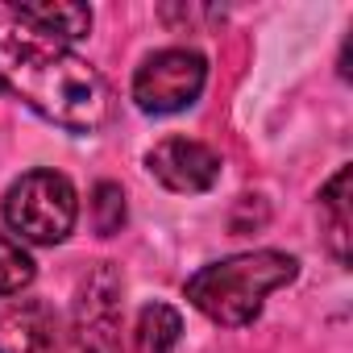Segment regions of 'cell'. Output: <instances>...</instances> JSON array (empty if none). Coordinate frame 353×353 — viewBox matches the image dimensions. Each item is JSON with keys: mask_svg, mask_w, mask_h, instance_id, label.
<instances>
[{"mask_svg": "<svg viewBox=\"0 0 353 353\" xmlns=\"http://www.w3.org/2000/svg\"><path fill=\"white\" fill-rule=\"evenodd\" d=\"M208 83V59L200 50L188 46H170L150 54L137 75H133V100L141 112L150 117H170V112H183L200 100Z\"/></svg>", "mask_w": 353, "mask_h": 353, "instance_id": "cell-4", "label": "cell"}, {"mask_svg": "<svg viewBox=\"0 0 353 353\" xmlns=\"http://www.w3.org/2000/svg\"><path fill=\"white\" fill-rule=\"evenodd\" d=\"M320 216H324L328 250L345 266L349 262V229H353V216H349V166H341L328 179V188L320 192Z\"/></svg>", "mask_w": 353, "mask_h": 353, "instance_id": "cell-9", "label": "cell"}, {"mask_svg": "<svg viewBox=\"0 0 353 353\" xmlns=\"http://www.w3.org/2000/svg\"><path fill=\"white\" fill-rule=\"evenodd\" d=\"M75 221H79V196L59 170H30L5 192V225L17 233V241L59 245L71 237Z\"/></svg>", "mask_w": 353, "mask_h": 353, "instance_id": "cell-3", "label": "cell"}, {"mask_svg": "<svg viewBox=\"0 0 353 353\" xmlns=\"http://www.w3.org/2000/svg\"><path fill=\"white\" fill-rule=\"evenodd\" d=\"M13 21L54 42H79L92 30V9L75 0H38V5H13Z\"/></svg>", "mask_w": 353, "mask_h": 353, "instance_id": "cell-8", "label": "cell"}, {"mask_svg": "<svg viewBox=\"0 0 353 353\" xmlns=\"http://www.w3.org/2000/svg\"><path fill=\"white\" fill-rule=\"evenodd\" d=\"M63 324L46 299L0 303V353H59Z\"/></svg>", "mask_w": 353, "mask_h": 353, "instance_id": "cell-7", "label": "cell"}, {"mask_svg": "<svg viewBox=\"0 0 353 353\" xmlns=\"http://www.w3.org/2000/svg\"><path fill=\"white\" fill-rule=\"evenodd\" d=\"M30 283H34V258L26 254V245L17 237L0 233V299L26 291Z\"/></svg>", "mask_w": 353, "mask_h": 353, "instance_id": "cell-11", "label": "cell"}, {"mask_svg": "<svg viewBox=\"0 0 353 353\" xmlns=\"http://www.w3.org/2000/svg\"><path fill=\"white\" fill-rule=\"evenodd\" d=\"M145 170L166 192L200 196V192H212L221 179V154L196 137H162L145 154Z\"/></svg>", "mask_w": 353, "mask_h": 353, "instance_id": "cell-6", "label": "cell"}, {"mask_svg": "<svg viewBox=\"0 0 353 353\" xmlns=\"http://www.w3.org/2000/svg\"><path fill=\"white\" fill-rule=\"evenodd\" d=\"M92 221H96V233H104V237L121 233V225H125V192L117 183H100L92 192Z\"/></svg>", "mask_w": 353, "mask_h": 353, "instance_id": "cell-12", "label": "cell"}, {"mask_svg": "<svg viewBox=\"0 0 353 353\" xmlns=\"http://www.w3.org/2000/svg\"><path fill=\"white\" fill-rule=\"evenodd\" d=\"M299 274V262L283 250H250L233 254L225 262H208L188 279V299L208 320L225 328H241L258 320L262 299L279 287H287Z\"/></svg>", "mask_w": 353, "mask_h": 353, "instance_id": "cell-2", "label": "cell"}, {"mask_svg": "<svg viewBox=\"0 0 353 353\" xmlns=\"http://www.w3.org/2000/svg\"><path fill=\"white\" fill-rule=\"evenodd\" d=\"M179 332H183V316L170 303H145L137 316L133 353H170L179 345Z\"/></svg>", "mask_w": 353, "mask_h": 353, "instance_id": "cell-10", "label": "cell"}, {"mask_svg": "<svg viewBox=\"0 0 353 353\" xmlns=\"http://www.w3.org/2000/svg\"><path fill=\"white\" fill-rule=\"evenodd\" d=\"M121 274L100 262L75 295L71 353H121Z\"/></svg>", "mask_w": 353, "mask_h": 353, "instance_id": "cell-5", "label": "cell"}, {"mask_svg": "<svg viewBox=\"0 0 353 353\" xmlns=\"http://www.w3.org/2000/svg\"><path fill=\"white\" fill-rule=\"evenodd\" d=\"M0 92L67 133H96L112 112L104 75L21 21H0Z\"/></svg>", "mask_w": 353, "mask_h": 353, "instance_id": "cell-1", "label": "cell"}]
</instances>
